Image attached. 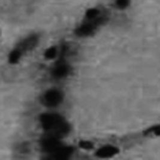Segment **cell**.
Returning <instances> with one entry per match:
<instances>
[{"mask_svg": "<svg viewBox=\"0 0 160 160\" xmlns=\"http://www.w3.org/2000/svg\"><path fill=\"white\" fill-rule=\"evenodd\" d=\"M38 125L44 134L64 138L72 131V125L67 118L55 110H48L38 117Z\"/></svg>", "mask_w": 160, "mask_h": 160, "instance_id": "1", "label": "cell"}, {"mask_svg": "<svg viewBox=\"0 0 160 160\" xmlns=\"http://www.w3.org/2000/svg\"><path fill=\"white\" fill-rule=\"evenodd\" d=\"M66 100V93L58 87H51L44 90L39 96L38 101L44 108L55 110L61 107Z\"/></svg>", "mask_w": 160, "mask_h": 160, "instance_id": "2", "label": "cell"}, {"mask_svg": "<svg viewBox=\"0 0 160 160\" xmlns=\"http://www.w3.org/2000/svg\"><path fill=\"white\" fill-rule=\"evenodd\" d=\"M73 72V66L68 58H59L53 62L49 68L48 76L52 81L59 82L68 79Z\"/></svg>", "mask_w": 160, "mask_h": 160, "instance_id": "3", "label": "cell"}, {"mask_svg": "<svg viewBox=\"0 0 160 160\" xmlns=\"http://www.w3.org/2000/svg\"><path fill=\"white\" fill-rule=\"evenodd\" d=\"M109 15L105 9L98 6H92L85 10L82 20L92 22L101 28L109 22Z\"/></svg>", "mask_w": 160, "mask_h": 160, "instance_id": "4", "label": "cell"}, {"mask_svg": "<svg viewBox=\"0 0 160 160\" xmlns=\"http://www.w3.org/2000/svg\"><path fill=\"white\" fill-rule=\"evenodd\" d=\"M41 36L39 33L33 32L23 37L15 46L22 52L24 56L34 50L40 42Z\"/></svg>", "mask_w": 160, "mask_h": 160, "instance_id": "5", "label": "cell"}, {"mask_svg": "<svg viewBox=\"0 0 160 160\" xmlns=\"http://www.w3.org/2000/svg\"><path fill=\"white\" fill-rule=\"evenodd\" d=\"M100 29L93 23L82 20L73 30V33L78 38H88L95 36Z\"/></svg>", "mask_w": 160, "mask_h": 160, "instance_id": "6", "label": "cell"}, {"mask_svg": "<svg viewBox=\"0 0 160 160\" xmlns=\"http://www.w3.org/2000/svg\"><path fill=\"white\" fill-rule=\"evenodd\" d=\"M75 152V148L73 146L64 143L56 151L45 157L47 160H65L72 157Z\"/></svg>", "mask_w": 160, "mask_h": 160, "instance_id": "7", "label": "cell"}, {"mask_svg": "<svg viewBox=\"0 0 160 160\" xmlns=\"http://www.w3.org/2000/svg\"><path fill=\"white\" fill-rule=\"evenodd\" d=\"M120 149L118 146L112 143L103 145L95 149V157L100 159H108L115 157L120 153Z\"/></svg>", "mask_w": 160, "mask_h": 160, "instance_id": "8", "label": "cell"}, {"mask_svg": "<svg viewBox=\"0 0 160 160\" xmlns=\"http://www.w3.org/2000/svg\"><path fill=\"white\" fill-rule=\"evenodd\" d=\"M45 60L49 61H55L60 57V46L51 45L47 48L43 53Z\"/></svg>", "mask_w": 160, "mask_h": 160, "instance_id": "9", "label": "cell"}, {"mask_svg": "<svg viewBox=\"0 0 160 160\" xmlns=\"http://www.w3.org/2000/svg\"><path fill=\"white\" fill-rule=\"evenodd\" d=\"M24 55L18 48L14 46L8 53V62L10 65H17L22 60Z\"/></svg>", "mask_w": 160, "mask_h": 160, "instance_id": "10", "label": "cell"}, {"mask_svg": "<svg viewBox=\"0 0 160 160\" xmlns=\"http://www.w3.org/2000/svg\"><path fill=\"white\" fill-rule=\"evenodd\" d=\"M131 0H114L115 8L119 10H125L131 5Z\"/></svg>", "mask_w": 160, "mask_h": 160, "instance_id": "11", "label": "cell"}, {"mask_svg": "<svg viewBox=\"0 0 160 160\" xmlns=\"http://www.w3.org/2000/svg\"><path fill=\"white\" fill-rule=\"evenodd\" d=\"M79 148L82 150L85 151H91L94 149L95 148L94 143L90 140H80V142L78 143V146Z\"/></svg>", "mask_w": 160, "mask_h": 160, "instance_id": "12", "label": "cell"}, {"mask_svg": "<svg viewBox=\"0 0 160 160\" xmlns=\"http://www.w3.org/2000/svg\"><path fill=\"white\" fill-rule=\"evenodd\" d=\"M146 135L151 136H160V124L156 125L149 128L147 130H146Z\"/></svg>", "mask_w": 160, "mask_h": 160, "instance_id": "13", "label": "cell"}]
</instances>
